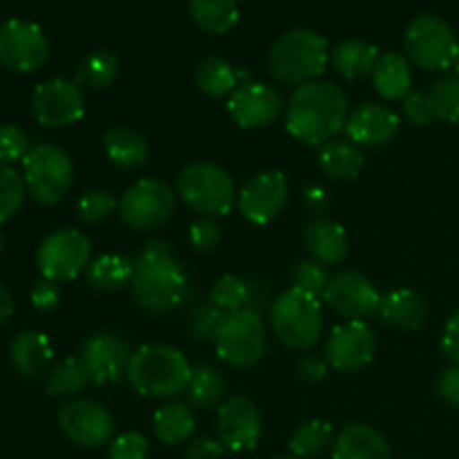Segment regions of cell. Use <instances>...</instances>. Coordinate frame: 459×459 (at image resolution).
I'll list each match as a JSON object with an SVG mask.
<instances>
[{
  "mask_svg": "<svg viewBox=\"0 0 459 459\" xmlns=\"http://www.w3.org/2000/svg\"><path fill=\"white\" fill-rule=\"evenodd\" d=\"M49 56L48 36L36 22L12 18L0 25V65L30 74L45 65Z\"/></svg>",
  "mask_w": 459,
  "mask_h": 459,
  "instance_id": "cell-13",
  "label": "cell"
},
{
  "mask_svg": "<svg viewBox=\"0 0 459 459\" xmlns=\"http://www.w3.org/2000/svg\"><path fill=\"white\" fill-rule=\"evenodd\" d=\"M318 166L327 178L350 182V179H357L361 175L366 157L357 143H352L350 139L334 137L323 143L321 151H318Z\"/></svg>",
  "mask_w": 459,
  "mask_h": 459,
  "instance_id": "cell-27",
  "label": "cell"
},
{
  "mask_svg": "<svg viewBox=\"0 0 459 459\" xmlns=\"http://www.w3.org/2000/svg\"><path fill=\"white\" fill-rule=\"evenodd\" d=\"M278 459H296V457H278Z\"/></svg>",
  "mask_w": 459,
  "mask_h": 459,
  "instance_id": "cell-57",
  "label": "cell"
},
{
  "mask_svg": "<svg viewBox=\"0 0 459 459\" xmlns=\"http://www.w3.org/2000/svg\"><path fill=\"white\" fill-rule=\"evenodd\" d=\"M211 303L218 309H222L224 314L240 312V309L251 307V287L249 282H245L242 278L231 276V273H224L211 287Z\"/></svg>",
  "mask_w": 459,
  "mask_h": 459,
  "instance_id": "cell-38",
  "label": "cell"
},
{
  "mask_svg": "<svg viewBox=\"0 0 459 459\" xmlns=\"http://www.w3.org/2000/svg\"><path fill=\"white\" fill-rule=\"evenodd\" d=\"M281 92L267 83L258 81H245L231 92L227 101V110L231 119L242 130H258L276 124L282 115Z\"/></svg>",
  "mask_w": 459,
  "mask_h": 459,
  "instance_id": "cell-16",
  "label": "cell"
},
{
  "mask_svg": "<svg viewBox=\"0 0 459 459\" xmlns=\"http://www.w3.org/2000/svg\"><path fill=\"white\" fill-rule=\"evenodd\" d=\"M323 300L348 321H366L379 312L381 294L361 273L339 272L327 282Z\"/></svg>",
  "mask_w": 459,
  "mask_h": 459,
  "instance_id": "cell-19",
  "label": "cell"
},
{
  "mask_svg": "<svg viewBox=\"0 0 459 459\" xmlns=\"http://www.w3.org/2000/svg\"><path fill=\"white\" fill-rule=\"evenodd\" d=\"M175 211V191L160 179H137L119 200V218L134 231H151L169 222Z\"/></svg>",
  "mask_w": 459,
  "mask_h": 459,
  "instance_id": "cell-11",
  "label": "cell"
},
{
  "mask_svg": "<svg viewBox=\"0 0 459 459\" xmlns=\"http://www.w3.org/2000/svg\"><path fill=\"white\" fill-rule=\"evenodd\" d=\"M178 195L195 213L204 218H222L233 209L236 186L222 166L197 161L178 175Z\"/></svg>",
  "mask_w": 459,
  "mask_h": 459,
  "instance_id": "cell-6",
  "label": "cell"
},
{
  "mask_svg": "<svg viewBox=\"0 0 459 459\" xmlns=\"http://www.w3.org/2000/svg\"><path fill=\"white\" fill-rule=\"evenodd\" d=\"M58 429L76 446L101 448L115 433V420L103 403L94 399H74L58 412Z\"/></svg>",
  "mask_w": 459,
  "mask_h": 459,
  "instance_id": "cell-14",
  "label": "cell"
},
{
  "mask_svg": "<svg viewBox=\"0 0 459 459\" xmlns=\"http://www.w3.org/2000/svg\"><path fill=\"white\" fill-rule=\"evenodd\" d=\"M453 70H455V74L459 76V58L455 61V65H453Z\"/></svg>",
  "mask_w": 459,
  "mask_h": 459,
  "instance_id": "cell-56",
  "label": "cell"
},
{
  "mask_svg": "<svg viewBox=\"0 0 459 459\" xmlns=\"http://www.w3.org/2000/svg\"><path fill=\"white\" fill-rule=\"evenodd\" d=\"M195 85L206 97H231L238 88V70L220 56H206L195 67Z\"/></svg>",
  "mask_w": 459,
  "mask_h": 459,
  "instance_id": "cell-34",
  "label": "cell"
},
{
  "mask_svg": "<svg viewBox=\"0 0 459 459\" xmlns=\"http://www.w3.org/2000/svg\"><path fill=\"white\" fill-rule=\"evenodd\" d=\"M303 242L312 258L321 264H339L343 263L350 251V240L345 229L334 220H327L323 215L314 218L305 227Z\"/></svg>",
  "mask_w": 459,
  "mask_h": 459,
  "instance_id": "cell-22",
  "label": "cell"
},
{
  "mask_svg": "<svg viewBox=\"0 0 459 459\" xmlns=\"http://www.w3.org/2000/svg\"><path fill=\"white\" fill-rule=\"evenodd\" d=\"M227 448L222 446V442L211 437H197L188 444L186 448V459H222Z\"/></svg>",
  "mask_w": 459,
  "mask_h": 459,
  "instance_id": "cell-50",
  "label": "cell"
},
{
  "mask_svg": "<svg viewBox=\"0 0 459 459\" xmlns=\"http://www.w3.org/2000/svg\"><path fill=\"white\" fill-rule=\"evenodd\" d=\"M402 119L393 108L384 103H361L350 110L345 121V134L357 146H385L397 137Z\"/></svg>",
  "mask_w": 459,
  "mask_h": 459,
  "instance_id": "cell-21",
  "label": "cell"
},
{
  "mask_svg": "<svg viewBox=\"0 0 459 459\" xmlns=\"http://www.w3.org/2000/svg\"><path fill=\"white\" fill-rule=\"evenodd\" d=\"M402 108H403V115L411 119V124L420 126V128H424V126H430L435 121L429 94L417 92V90H411V92H408V97L402 101Z\"/></svg>",
  "mask_w": 459,
  "mask_h": 459,
  "instance_id": "cell-46",
  "label": "cell"
},
{
  "mask_svg": "<svg viewBox=\"0 0 459 459\" xmlns=\"http://www.w3.org/2000/svg\"><path fill=\"white\" fill-rule=\"evenodd\" d=\"M303 200L309 211H314V213H323V211L330 206V193H327L323 186H318V184H312V186H305Z\"/></svg>",
  "mask_w": 459,
  "mask_h": 459,
  "instance_id": "cell-53",
  "label": "cell"
},
{
  "mask_svg": "<svg viewBox=\"0 0 459 459\" xmlns=\"http://www.w3.org/2000/svg\"><path fill=\"white\" fill-rule=\"evenodd\" d=\"M3 247H4V236L3 231H0V254H3Z\"/></svg>",
  "mask_w": 459,
  "mask_h": 459,
  "instance_id": "cell-55",
  "label": "cell"
},
{
  "mask_svg": "<svg viewBox=\"0 0 459 459\" xmlns=\"http://www.w3.org/2000/svg\"><path fill=\"white\" fill-rule=\"evenodd\" d=\"M152 426H155V435L161 444L178 446V444L188 442L195 433V415L188 403L170 402L155 412Z\"/></svg>",
  "mask_w": 459,
  "mask_h": 459,
  "instance_id": "cell-31",
  "label": "cell"
},
{
  "mask_svg": "<svg viewBox=\"0 0 459 459\" xmlns=\"http://www.w3.org/2000/svg\"><path fill=\"white\" fill-rule=\"evenodd\" d=\"M186 394L193 406L209 411V408L218 406L224 394H227V379L215 366L200 363V366L193 368Z\"/></svg>",
  "mask_w": 459,
  "mask_h": 459,
  "instance_id": "cell-33",
  "label": "cell"
},
{
  "mask_svg": "<svg viewBox=\"0 0 459 459\" xmlns=\"http://www.w3.org/2000/svg\"><path fill=\"white\" fill-rule=\"evenodd\" d=\"M327 368H330V363L325 359H321L318 354H307V357L296 363V375H299V379L307 381V384H318V381L325 379Z\"/></svg>",
  "mask_w": 459,
  "mask_h": 459,
  "instance_id": "cell-49",
  "label": "cell"
},
{
  "mask_svg": "<svg viewBox=\"0 0 459 459\" xmlns=\"http://www.w3.org/2000/svg\"><path fill=\"white\" fill-rule=\"evenodd\" d=\"M213 343L224 363L247 370L260 363L267 352V327L255 309H240L222 318Z\"/></svg>",
  "mask_w": 459,
  "mask_h": 459,
  "instance_id": "cell-9",
  "label": "cell"
},
{
  "mask_svg": "<svg viewBox=\"0 0 459 459\" xmlns=\"http://www.w3.org/2000/svg\"><path fill=\"white\" fill-rule=\"evenodd\" d=\"M330 278L332 276L325 272V267H323L321 263H316V260H300V263L296 264L294 273H291V282H294L291 287L321 299V296L325 294Z\"/></svg>",
  "mask_w": 459,
  "mask_h": 459,
  "instance_id": "cell-42",
  "label": "cell"
},
{
  "mask_svg": "<svg viewBox=\"0 0 459 459\" xmlns=\"http://www.w3.org/2000/svg\"><path fill=\"white\" fill-rule=\"evenodd\" d=\"M31 115L45 128H67L85 115V94L76 81L48 79L31 94Z\"/></svg>",
  "mask_w": 459,
  "mask_h": 459,
  "instance_id": "cell-12",
  "label": "cell"
},
{
  "mask_svg": "<svg viewBox=\"0 0 459 459\" xmlns=\"http://www.w3.org/2000/svg\"><path fill=\"white\" fill-rule=\"evenodd\" d=\"M25 179L16 169L7 164H0V224L21 211L25 202Z\"/></svg>",
  "mask_w": 459,
  "mask_h": 459,
  "instance_id": "cell-40",
  "label": "cell"
},
{
  "mask_svg": "<svg viewBox=\"0 0 459 459\" xmlns=\"http://www.w3.org/2000/svg\"><path fill=\"white\" fill-rule=\"evenodd\" d=\"M377 339L366 321L341 323L325 343V361L339 372H357L375 359Z\"/></svg>",
  "mask_w": 459,
  "mask_h": 459,
  "instance_id": "cell-18",
  "label": "cell"
},
{
  "mask_svg": "<svg viewBox=\"0 0 459 459\" xmlns=\"http://www.w3.org/2000/svg\"><path fill=\"white\" fill-rule=\"evenodd\" d=\"M379 49L361 39H348L330 52V63L343 79H363L375 72Z\"/></svg>",
  "mask_w": 459,
  "mask_h": 459,
  "instance_id": "cell-28",
  "label": "cell"
},
{
  "mask_svg": "<svg viewBox=\"0 0 459 459\" xmlns=\"http://www.w3.org/2000/svg\"><path fill=\"white\" fill-rule=\"evenodd\" d=\"M58 303H61V290H58V282H52V281H39L34 285V290H31V305H34L39 312L48 314V312H54V309L58 307Z\"/></svg>",
  "mask_w": 459,
  "mask_h": 459,
  "instance_id": "cell-48",
  "label": "cell"
},
{
  "mask_svg": "<svg viewBox=\"0 0 459 459\" xmlns=\"http://www.w3.org/2000/svg\"><path fill=\"white\" fill-rule=\"evenodd\" d=\"M130 357L133 348L128 341L110 330L94 332L81 343V359L94 385L117 384L128 372Z\"/></svg>",
  "mask_w": 459,
  "mask_h": 459,
  "instance_id": "cell-15",
  "label": "cell"
},
{
  "mask_svg": "<svg viewBox=\"0 0 459 459\" xmlns=\"http://www.w3.org/2000/svg\"><path fill=\"white\" fill-rule=\"evenodd\" d=\"M30 151V134L21 126L0 124V164L22 161Z\"/></svg>",
  "mask_w": 459,
  "mask_h": 459,
  "instance_id": "cell-44",
  "label": "cell"
},
{
  "mask_svg": "<svg viewBox=\"0 0 459 459\" xmlns=\"http://www.w3.org/2000/svg\"><path fill=\"white\" fill-rule=\"evenodd\" d=\"M379 314L388 325L399 327V330H420L424 325L426 316H429V307H426L424 299L417 291L399 287V290L381 294Z\"/></svg>",
  "mask_w": 459,
  "mask_h": 459,
  "instance_id": "cell-26",
  "label": "cell"
},
{
  "mask_svg": "<svg viewBox=\"0 0 459 459\" xmlns=\"http://www.w3.org/2000/svg\"><path fill=\"white\" fill-rule=\"evenodd\" d=\"M191 363L170 345H142L130 357L126 379L133 390L148 399H173L186 393Z\"/></svg>",
  "mask_w": 459,
  "mask_h": 459,
  "instance_id": "cell-3",
  "label": "cell"
},
{
  "mask_svg": "<svg viewBox=\"0 0 459 459\" xmlns=\"http://www.w3.org/2000/svg\"><path fill=\"white\" fill-rule=\"evenodd\" d=\"M148 453H151V444L142 433H134V430L119 435L108 446V459H148Z\"/></svg>",
  "mask_w": 459,
  "mask_h": 459,
  "instance_id": "cell-45",
  "label": "cell"
},
{
  "mask_svg": "<svg viewBox=\"0 0 459 459\" xmlns=\"http://www.w3.org/2000/svg\"><path fill=\"white\" fill-rule=\"evenodd\" d=\"M372 83L385 101H399V99L403 101L412 85L411 61L402 54H384V56H379L375 72H372Z\"/></svg>",
  "mask_w": 459,
  "mask_h": 459,
  "instance_id": "cell-29",
  "label": "cell"
},
{
  "mask_svg": "<svg viewBox=\"0 0 459 459\" xmlns=\"http://www.w3.org/2000/svg\"><path fill=\"white\" fill-rule=\"evenodd\" d=\"M119 76V58L108 49H97V52L88 54L76 67V83L81 88L90 90H106Z\"/></svg>",
  "mask_w": 459,
  "mask_h": 459,
  "instance_id": "cell-36",
  "label": "cell"
},
{
  "mask_svg": "<svg viewBox=\"0 0 459 459\" xmlns=\"http://www.w3.org/2000/svg\"><path fill=\"white\" fill-rule=\"evenodd\" d=\"M430 108L437 121L444 124H457L459 121V76L453 74L439 76L429 92Z\"/></svg>",
  "mask_w": 459,
  "mask_h": 459,
  "instance_id": "cell-39",
  "label": "cell"
},
{
  "mask_svg": "<svg viewBox=\"0 0 459 459\" xmlns=\"http://www.w3.org/2000/svg\"><path fill=\"white\" fill-rule=\"evenodd\" d=\"M188 13L209 34H227L240 18L238 0H188Z\"/></svg>",
  "mask_w": 459,
  "mask_h": 459,
  "instance_id": "cell-32",
  "label": "cell"
},
{
  "mask_svg": "<svg viewBox=\"0 0 459 459\" xmlns=\"http://www.w3.org/2000/svg\"><path fill=\"white\" fill-rule=\"evenodd\" d=\"M218 437L231 453L254 451L263 437V415L249 397H231L218 411Z\"/></svg>",
  "mask_w": 459,
  "mask_h": 459,
  "instance_id": "cell-20",
  "label": "cell"
},
{
  "mask_svg": "<svg viewBox=\"0 0 459 459\" xmlns=\"http://www.w3.org/2000/svg\"><path fill=\"white\" fill-rule=\"evenodd\" d=\"M9 359L16 372L25 379H39L45 375L54 359V348L48 334L36 330H25L13 336L9 345Z\"/></svg>",
  "mask_w": 459,
  "mask_h": 459,
  "instance_id": "cell-23",
  "label": "cell"
},
{
  "mask_svg": "<svg viewBox=\"0 0 459 459\" xmlns=\"http://www.w3.org/2000/svg\"><path fill=\"white\" fill-rule=\"evenodd\" d=\"M103 151L115 166L124 170L142 169L151 155L146 137L128 126H112L103 133Z\"/></svg>",
  "mask_w": 459,
  "mask_h": 459,
  "instance_id": "cell-25",
  "label": "cell"
},
{
  "mask_svg": "<svg viewBox=\"0 0 459 459\" xmlns=\"http://www.w3.org/2000/svg\"><path fill=\"white\" fill-rule=\"evenodd\" d=\"M88 384H92L90 372L81 357H67L65 361L58 363L45 381V390L49 397H74Z\"/></svg>",
  "mask_w": 459,
  "mask_h": 459,
  "instance_id": "cell-37",
  "label": "cell"
},
{
  "mask_svg": "<svg viewBox=\"0 0 459 459\" xmlns=\"http://www.w3.org/2000/svg\"><path fill=\"white\" fill-rule=\"evenodd\" d=\"M334 426L330 421L312 420L300 424L290 437V451L296 459H312L334 444Z\"/></svg>",
  "mask_w": 459,
  "mask_h": 459,
  "instance_id": "cell-35",
  "label": "cell"
},
{
  "mask_svg": "<svg viewBox=\"0 0 459 459\" xmlns=\"http://www.w3.org/2000/svg\"><path fill=\"white\" fill-rule=\"evenodd\" d=\"M22 179L34 202L52 206L70 193L74 166L63 148L54 143H39V146H31V151L22 160Z\"/></svg>",
  "mask_w": 459,
  "mask_h": 459,
  "instance_id": "cell-8",
  "label": "cell"
},
{
  "mask_svg": "<svg viewBox=\"0 0 459 459\" xmlns=\"http://www.w3.org/2000/svg\"><path fill=\"white\" fill-rule=\"evenodd\" d=\"M134 260L119 254L99 255L88 264V285L99 294H112L133 282Z\"/></svg>",
  "mask_w": 459,
  "mask_h": 459,
  "instance_id": "cell-30",
  "label": "cell"
},
{
  "mask_svg": "<svg viewBox=\"0 0 459 459\" xmlns=\"http://www.w3.org/2000/svg\"><path fill=\"white\" fill-rule=\"evenodd\" d=\"M408 61L429 72L451 70L459 58L455 31L444 18L435 13H421L412 18L403 34Z\"/></svg>",
  "mask_w": 459,
  "mask_h": 459,
  "instance_id": "cell-7",
  "label": "cell"
},
{
  "mask_svg": "<svg viewBox=\"0 0 459 459\" xmlns=\"http://www.w3.org/2000/svg\"><path fill=\"white\" fill-rule=\"evenodd\" d=\"M227 314L222 309L215 307L213 303H200L193 307L191 316H188V332H191L193 339L197 341H213L215 339V332H218L220 323Z\"/></svg>",
  "mask_w": 459,
  "mask_h": 459,
  "instance_id": "cell-43",
  "label": "cell"
},
{
  "mask_svg": "<svg viewBox=\"0 0 459 459\" xmlns=\"http://www.w3.org/2000/svg\"><path fill=\"white\" fill-rule=\"evenodd\" d=\"M330 63L327 40L312 30H290L278 36L267 54L269 74L285 85L318 81Z\"/></svg>",
  "mask_w": 459,
  "mask_h": 459,
  "instance_id": "cell-4",
  "label": "cell"
},
{
  "mask_svg": "<svg viewBox=\"0 0 459 459\" xmlns=\"http://www.w3.org/2000/svg\"><path fill=\"white\" fill-rule=\"evenodd\" d=\"M332 459H393V451L377 429L350 424L336 435Z\"/></svg>",
  "mask_w": 459,
  "mask_h": 459,
  "instance_id": "cell-24",
  "label": "cell"
},
{
  "mask_svg": "<svg viewBox=\"0 0 459 459\" xmlns=\"http://www.w3.org/2000/svg\"><path fill=\"white\" fill-rule=\"evenodd\" d=\"M90 251H92V247H90L88 236L83 231L58 229L40 242L39 251H36V267L45 281H74L88 267Z\"/></svg>",
  "mask_w": 459,
  "mask_h": 459,
  "instance_id": "cell-10",
  "label": "cell"
},
{
  "mask_svg": "<svg viewBox=\"0 0 459 459\" xmlns=\"http://www.w3.org/2000/svg\"><path fill=\"white\" fill-rule=\"evenodd\" d=\"M220 224L213 218H200L191 224L188 229V238H191V245L200 251H211L218 247L220 242Z\"/></svg>",
  "mask_w": 459,
  "mask_h": 459,
  "instance_id": "cell-47",
  "label": "cell"
},
{
  "mask_svg": "<svg viewBox=\"0 0 459 459\" xmlns=\"http://www.w3.org/2000/svg\"><path fill=\"white\" fill-rule=\"evenodd\" d=\"M442 352L448 361L459 363V309L448 318L442 332Z\"/></svg>",
  "mask_w": 459,
  "mask_h": 459,
  "instance_id": "cell-52",
  "label": "cell"
},
{
  "mask_svg": "<svg viewBox=\"0 0 459 459\" xmlns=\"http://www.w3.org/2000/svg\"><path fill=\"white\" fill-rule=\"evenodd\" d=\"M130 290H133L134 303L143 312L166 314L188 299L191 281L184 264L175 258L173 247L161 238H155L134 258V276Z\"/></svg>",
  "mask_w": 459,
  "mask_h": 459,
  "instance_id": "cell-2",
  "label": "cell"
},
{
  "mask_svg": "<svg viewBox=\"0 0 459 459\" xmlns=\"http://www.w3.org/2000/svg\"><path fill=\"white\" fill-rule=\"evenodd\" d=\"M287 197H290V184H287L285 173L263 170L242 186L240 195H238V209H240L242 218L263 227L282 213Z\"/></svg>",
  "mask_w": 459,
  "mask_h": 459,
  "instance_id": "cell-17",
  "label": "cell"
},
{
  "mask_svg": "<svg viewBox=\"0 0 459 459\" xmlns=\"http://www.w3.org/2000/svg\"><path fill=\"white\" fill-rule=\"evenodd\" d=\"M437 393L451 406H459V363H453L451 368L442 372L437 381Z\"/></svg>",
  "mask_w": 459,
  "mask_h": 459,
  "instance_id": "cell-51",
  "label": "cell"
},
{
  "mask_svg": "<svg viewBox=\"0 0 459 459\" xmlns=\"http://www.w3.org/2000/svg\"><path fill=\"white\" fill-rule=\"evenodd\" d=\"M16 312V303H13V296L0 285V323H4L7 318L13 316Z\"/></svg>",
  "mask_w": 459,
  "mask_h": 459,
  "instance_id": "cell-54",
  "label": "cell"
},
{
  "mask_svg": "<svg viewBox=\"0 0 459 459\" xmlns=\"http://www.w3.org/2000/svg\"><path fill=\"white\" fill-rule=\"evenodd\" d=\"M350 103L343 90L332 81L299 85L287 103V133L307 146H323L345 128Z\"/></svg>",
  "mask_w": 459,
  "mask_h": 459,
  "instance_id": "cell-1",
  "label": "cell"
},
{
  "mask_svg": "<svg viewBox=\"0 0 459 459\" xmlns=\"http://www.w3.org/2000/svg\"><path fill=\"white\" fill-rule=\"evenodd\" d=\"M119 209V202L115 200V195L101 188H94V191L83 193L76 202V213L83 220L85 224H99L103 220L110 218L115 211Z\"/></svg>",
  "mask_w": 459,
  "mask_h": 459,
  "instance_id": "cell-41",
  "label": "cell"
},
{
  "mask_svg": "<svg viewBox=\"0 0 459 459\" xmlns=\"http://www.w3.org/2000/svg\"><path fill=\"white\" fill-rule=\"evenodd\" d=\"M273 336L290 350H309L323 332L321 299L290 287L269 307Z\"/></svg>",
  "mask_w": 459,
  "mask_h": 459,
  "instance_id": "cell-5",
  "label": "cell"
}]
</instances>
